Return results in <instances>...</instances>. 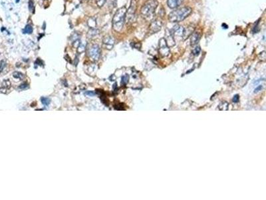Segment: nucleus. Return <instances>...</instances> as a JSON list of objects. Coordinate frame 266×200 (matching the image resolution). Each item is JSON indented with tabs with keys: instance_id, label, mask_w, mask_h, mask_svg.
<instances>
[{
	"instance_id": "obj_19",
	"label": "nucleus",
	"mask_w": 266,
	"mask_h": 200,
	"mask_svg": "<svg viewBox=\"0 0 266 200\" xmlns=\"http://www.w3.org/2000/svg\"><path fill=\"white\" fill-rule=\"evenodd\" d=\"M13 76L16 79H19V80H23L24 78V75H23L22 73L18 72H15L13 73Z\"/></svg>"
},
{
	"instance_id": "obj_29",
	"label": "nucleus",
	"mask_w": 266,
	"mask_h": 200,
	"mask_svg": "<svg viewBox=\"0 0 266 200\" xmlns=\"http://www.w3.org/2000/svg\"><path fill=\"white\" fill-rule=\"evenodd\" d=\"M222 103V105H223L222 106H223V107H224V103H225V102H222V103ZM226 108H224V107H223V108H222V110H228V103H226Z\"/></svg>"
},
{
	"instance_id": "obj_25",
	"label": "nucleus",
	"mask_w": 266,
	"mask_h": 200,
	"mask_svg": "<svg viewBox=\"0 0 266 200\" xmlns=\"http://www.w3.org/2000/svg\"><path fill=\"white\" fill-rule=\"evenodd\" d=\"M28 87H29V85H28V84H27V83H23V84H22L19 87V88L21 89V90H25V89L28 88Z\"/></svg>"
},
{
	"instance_id": "obj_30",
	"label": "nucleus",
	"mask_w": 266,
	"mask_h": 200,
	"mask_svg": "<svg viewBox=\"0 0 266 200\" xmlns=\"http://www.w3.org/2000/svg\"><path fill=\"white\" fill-rule=\"evenodd\" d=\"M19 1H20V0H16V2H17V3H18V2H19Z\"/></svg>"
},
{
	"instance_id": "obj_15",
	"label": "nucleus",
	"mask_w": 266,
	"mask_h": 200,
	"mask_svg": "<svg viewBox=\"0 0 266 200\" xmlns=\"http://www.w3.org/2000/svg\"><path fill=\"white\" fill-rule=\"evenodd\" d=\"M99 30H97L95 28H91L90 29V30L88 31L87 35L89 37V38H92V37H95V35H97L98 33H99Z\"/></svg>"
},
{
	"instance_id": "obj_24",
	"label": "nucleus",
	"mask_w": 266,
	"mask_h": 200,
	"mask_svg": "<svg viewBox=\"0 0 266 200\" xmlns=\"http://www.w3.org/2000/svg\"><path fill=\"white\" fill-rule=\"evenodd\" d=\"M85 94L87 95H89V96L93 97V96H95L96 94L95 92H94V91H86Z\"/></svg>"
},
{
	"instance_id": "obj_22",
	"label": "nucleus",
	"mask_w": 266,
	"mask_h": 200,
	"mask_svg": "<svg viewBox=\"0 0 266 200\" xmlns=\"http://www.w3.org/2000/svg\"><path fill=\"white\" fill-rule=\"evenodd\" d=\"M200 50H201L200 49V48L199 46H198V47L195 48V49L193 50V51H192V52H193L194 56H198L200 52Z\"/></svg>"
},
{
	"instance_id": "obj_17",
	"label": "nucleus",
	"mask_w": 266,
	"mask_h": 200,
	"mask_svg": "<svg viewBox=\"0 0 266 200\" xmlns=\"http://www.w3.org/2000/svg\"><path fill=\"white\" fill-rule=\"evenodd\" d=\"M29 10L33 14H34L35 12V6H34V2L33 0H30L29 1Z\"/></svg>"
},
{
	"instance_id": "obj_4",
	"label": "nucleus",
	"mask_w": 266,
	"mask_h": 200,
	"mask_svg": "<svg viewBox=\"0 0 266 200\" xmlns=\"http://www.w3.org/2000/svg\"><path fill=\"white\" fill-rule=\"evenodd\" d=\"M138 0H131L130 5L128 10H126V19L128 22H132L135 18L136 11L137 9Z\"/></svg>"
},
{
	"instance_id": "obj_12",
	"label": "nucleus",
	"mask_w": 266,
	"mask_h": 200,
	"mask_svg": "<svg viewBox=\"0 0 266 200\" xmlns=\"http://www.w3.org/2000/svg\"><path fill=\"white\" fill-rule=\"evenodd\" d=\"M194 31H195V27L192 26H188L186 28H184L183 34H182L183 40H185L188 39V37H190Z\"/></svg>"
},
{
	"instance_id": "obj_21",
	"label": "nucleus",
	"mask_w": 266,
	"mask_h": 200,
	"mask_svg": "<svg viewBox=\"0 0 266 200\" xmlns=\"http://www.w3.org/2000/svg\"><path fill=\"white\" fill-rule=\"evenodd\" d=\"M106 0H96V3L97 4V6H99V7H102L104 5L105 3H106Z\"/></svg>"
},
{
	"instance_id": "obj_14",
	"label": "nucleus",
	"mask_w": 266,
	"mask_h": 200,
	"mask_svg": "<svg viewBox=\"0 0 266 200\" xmlns=\"http://www.w3.org/2000/svg\"><path fill=\"white\" fill-rule=\"evenodd\" d=\"M10 87H11L10 81L8 80H4L2 83L1 85H0V91L2 93H6V91H7L8 89H10Z\"/></svg>"
},
{
	"instance_id": "obj_9",
	"label": "nucleus",
	"mask_w": 266,
	"mask_h": 200,
	"mask_svg": "<svg viewBox=\"0 0 266 200\" xmlns=\"http://www.w3.org/2000/svg\"><path fill=\"white\" fill-rule=\"evenodd\" d=\"M183 30H184V27H182V26H176L170 31L175 40L176 37H181V38H182V34H183Z\"/></svg>"
},
{
	"instance_id": "obj_6",
	"label": "nucleus",
	"mask_w": 266,
	"mask_h": 200,
	"mask_svg": "<svg viewBox=\"0 0 266 200\" xmlns=\"http://www.w3.org/2000/svg\"><path fill=\"white\" fill-rule=\"evenodd\" d=\"M162 27V22L161 19H153L152 20V22H151L149 28L150 34H154V33H156L159 31H161Z\"/></svg>"
},
{
	"instance_id": "obj_3",
	"label": "nucleus",
	"mask_w": 266,
	"mask_h": 200,
	"mask_svg": "<svg viewBox=\"0 0 266 200\" xmlns=\"http://www.w3.org/2000/svg\"><path fill=\"white\" fill-rule=\"evenodd\" d=\"M126 7H122L119 8L114 14L113 18V30L120 33L124 27V24L126 20Z\"/></svg>"
},
{
	"instance_id": "obj_8",
	"label": "nucleus",
	"mask_w": 266,
	"mask_h": 200,
	"mask_svg": "<svg viewBox=\"0 0 266 200\" xmlns=\"http://www.w3.org/2000/svg\"><path fill=\"white\" fill-rule=\"evenodd\" d=\"M103 43L105 48L110 49L113 48V45L115 43V40L113 38V37L110 35H106L103 37Z\"/></svg>"
},
{
	"instance_id": "obj_1",
	"label": "nucleus",
	"mask_w": 266,
	"mask_h": 200,
	"mask_svg": "<svg viewBox=\"0 0 266 200\" xmlns=\"http://www.w3.org/2000/svg\"><path fill=\"white\" fill-rule=\"evenodd\" d=\"M158 6V2L157 0H147L141 9V14L142 18L146 21H152L154 19Z\"/></svg>"
},
{
	"instance_id": "obj_11",
	"label": "nucleus",
	"mask_w": 266,
	"mask_h": 200,
	"mask_svg": "<svg viewBox=\"0 0 266 200\" xmlns=\"http://www.w3.org/2000/svg\"><path fill=\"white\" fill-rule=\"evenodd\" d=\"M165 39L166 41V44L168 45V46H169V48L173 47L174 45L176 44L175 40L173 37V35H172V33H171L170 30H166Z\"/></svg>"
},
{
	"instance_id": "obj_23",
	"label": "nucleus",
	"mask_w": 266,
	"mask_h": 200,
	"mask_svg": "<svg viewBox=\"0 0 266 200\" xmlns=\"http://www.w3.org/2000/svg\"><path fill=\"white\" fill-rule=\"evenodd\" d=\"M5 67H6V61L2 60L1 61V64H0V73H1L2 72L3 69H4V68H5Z\"/></svg>"
},
{
	"instance_id": "obj_27",
	"label": "nucleus",
	"mask_w": 266,
	"mask_h": 200,
	"mask_svg": "<svg viewBox=\"0 0 266 200\" xmlns=\"http://www.w3.org/2000/svg\"><path fill=\"white\" fill-rule=\"evenodd\" d=\"M261 89H262V86H261V85H260L259 87H257V88H256V89H255V91H254V92H255V93H257V92H258V91H260V90H261Z\"/></svg>"
},
{
	"instance_id": "obj_2",
	"label": "nucleus",
	"mask_w": 266,
	"mask_h": 200,
	"mask_svg": "<svg viewBox=\"0 0 266 200\" xmlns=\"http://www.w3.org/2000/svg\"><path fill=\"white\" fill-rule=\"evenodd\" d=\"M192 12V9L190 7H183L173 11L169 15V20L173 23H178L182 22L187 18Z\"/></svg>"
},
{
	"instance_id": "obj_18",
	"label": "nucleus",
	"mask_w": 266,
	"mask_h": 200,
	"mask_svg": "<svg viewBox=\"0 0 266 200\" xmlns=\"http://www.w3.org/2000/svg\"><path fill=\"white\" fill-rule=\"evenodd\" d=\"M41 101H42V103L44 106H49L51 103V100L48 98H46V97H43L41 98Z\"/></svg>"
},
{
	"instance_id": "obj_13",
	"label": "nucleus",
	"mask_w": 266,
	"mask_h": 200,
	"mask_svg": "<svg viewBox=\"0 0 266 200\" xmlns=\"http://www.w3.org/2000/svg\"><path fill=\"white\" fill-rule=\"evenodd\" d=\"M184 2V0H168L167 5L171 9H175Z\"/></svg>"
},
{
	"instance_id": "obj_16",
	"label": "nucleus",
	"mask_w": 266,
	"mask_h": 200,
	"mask_svg": "<svg viewBox=\"0 0 266 200\" xmlns=\"http://www.w3.org/2000/svg\"><path fill=\"white\" fill-rule=\"evenodd\" d=\"M33 31H34V29H33V27L31 25H27L23 30V33H26V34H31Z\"/></svg>"
},
{
	"instance_id": "obj_20",
	"label": "nucleus",
	"mask_w": 266,
	"mask_h": 200,
	"mask_svg": "<svg viewBox=\"0 0 266 200\" xmlns=\"http://www.w3.org/2000/svg\"><path fill=\"white\" fill-rule=\"evenodd\" d=\"M129 76L128 75H125V76H123L122 77L121 83L122 84H126L129 81Z\"/></svg>"
},
{
	"instance_id": "obj_28",
	"label": "nucleus",
	"mask_w": 266,
	"mask_h": 200,
	"mask_svg": "<svg viewBox=\"0 0 266 200\" xmlns=\"http://www.w3.org/2000/svg\"><path fill=\"white\" fill-rule=\"evenodd\" d=\"M110 2H111L113 7H116L117 6V0H110Z\"/></svg>"
},
{
	"instance_id": "obj_7",
	"label": "nucleus",
	"mask_w": 266,
	"mask_h": 200,
	"mask_svg": "<svg viewBox=\"0 0 266 200\" xmlns=\"http://www.w3.org/2000/svg\"><path fill=\"white\" fill-rule=\"evenodd\" d=\"M89 56L94 61H97L99 59L101 50L99 45L97 44H94L90 47L89 49Z\"/></svg>"
},
{
	"instance_id": "obj_26",
	"label": "nucleus",
	"mask_w": 266,
	"mask_h": 200,
	"mask_svg": "<svg viewBox=\"0 0 266 200\" xmlns=\"http://www.w3.org/2000/svg\"><path fill=\"white\" fill-rule=\"evenodd\" d=\"M239 95H234V98H233V102L234 103H238L239 102Z\"/></svg>"
},
{
	"instance_id": "obj_10",
	"label": "nucleus",
	"mask_w": 266,
	"mask_h": 200,
	"mask_svg": "<svg viewBox=\"0 0 266 200\" xmlns=\"http://www.w3.org/2000/svg\"><path fill=\"white\" fill-rule=\"evenodd\" d=\"M202 34L199 31H194L193 33L190 35V45L192 46H194V45H197L199 42V41L201 38Z\"/></svg>"
},
{
	"instance_id": "obj_5",
	"label": "nucleus",
	"mask_w": 266,
	"mask_h": 200,
	"mask_svg": "<svg viewBox=\"0 0 266 200\" xmlns=\"http://www.w3.org/2000/svg\"><path fill=\"white\" fill-rule=\"evenodd\" d=\"M158 46H159L158 51H159L160 55L162 57H167L169 55L170 49L169 47L168 46L165 37H162V38L159 40Z\"/></svg>"
}]
</instances>
